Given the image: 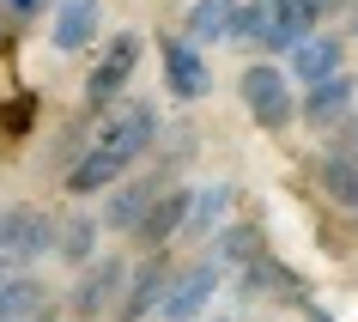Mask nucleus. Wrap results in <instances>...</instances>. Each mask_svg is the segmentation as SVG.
<instances>
[{
  "label": "nucleus",
  "instance_id": "f8f14e48",
  "mask_svg": "<svg viewBox=\"0 0 358 322\" xmlns=\"http://www.w3.org/2000/svg\"><path fill=\"white\" fill-rule=\"evenodd\" d=\"M152 207H158V183H128V189L103 207V225L110 231H140L152 219Z\"/></svg>",
  "mask_w": 358,
  "mask_h": 322
},
{
  "label": "nucleus",
  "instance_id": "aec40b11",
  "mask_svg": "<svg viewBox=\"0 0 358 322\" xmlns=\"http://www.w3.org/2000/svg\"><path fill=\"white\" fill-rule=\"evenodd\" d=\"M92 244H97L92 219H79V213H73V219H61V225H55V255H61V262H92Z\"/></svg>",
  "mask_w": 358,
  "mask_h": 322
},
{
  "label": "nucleus",
  "instance_id": "393cba45",
  "mask_svg": "<svg viewBox=\"0 0 358 322\" xmlns=\"http://www.w3.org/2000/svg\"><path fill=\"white\" fill-rule=\"evenodd\" d=\"M0 43H6V19H0Z\"/></svg>",
  "mask_w": 358,
  "mask_h": 322
},
{
  "label": "nucleus",
  "instance_id": "412c9836",
  "mask_svg": "<svg viewBox=\"0 0 358 322\" xmlns=\"http://www.w3.org/2000/svg\"><path fill=\"white\" fill-rule=\"evenodd\" d=\"M322 189L334 195L340 207L358 213V164H352V158H322Z\"/></svg>",
  "mask_w": 358,
  "mask_h": 322
},
{
  "label": "nucleus",
  "instance_id": "2eb2a0df",
  "mask_svg": "<svg viewBox=\"0 0 358 322\" xmlns=\"http://www.w3.org/2000/svg\"><path fill=\"white\" fill-rule=\"evenodd\" d=\"M213 267H262V231L255 225H231L213 244Z\"/></svg>",
  "mask_w": 358,
  "mask_h": 322
},
{
  "label": "nucleus",
  "instance_id": "20e7f679",
  "mask_svg": "<svg viewBox=\"0 0 358 322\" xmlns=\"http://www.w3.org/2000/svg\"><path fill=\"white\" fill-rule=\"evenodd\" d=\"M243 104H249V115H255L262 128H285V122L298 115L292 85H285L280 67H249V74H243Z\"/></svg>",
  "mask_w": 358,
  "mask_h": 322
},
{
  "label": "nucleus",
  "instance_id": "4468645a",
  "mask_svg": "<svg viewBox=\"0 0 358 322\" xmlns=\"http://www.w3.org/2000/svg\"><path fill=\"white\" fill-rule=\"evenodd\" d=\"M237 19H243V6H237V0H201V6L189 13V43L237 37Z\"/></svg>",
  "mask_w": 358,
  "mask_h": 322
},
{
  "label": "nucleus",
  "instance_id": "4be33fe9",
  "mask_svg": "<svg viewBox=\"0 0 358 322\" xmlns=\"http://www.w3.org/2000/svg\"><path fill=\"white\" fill-rule=\"evenodd\" d=\"M31 115H37V97H13V104H6V128L19 134L24 122H31Z\"/></svg>",
  "mask_w": 358,
  "mask_h": 322
},
{
  "label": "nucleus",
  "instance_id": "5701e85b",
  "mask_svg": "<svg viewBox=\"0 0 358 322\" xmlns=\"http://www.w3.org/2000/svg\"><path fill=\"white\" fill-rule=\"evenodd\" d=\"M19 6V19H31V13H43V0H13Z\"/></svg>",
  "mask_w": 358,
  "mask_h": 322
},
{
  "label": "nucleus",
  "instance_id": "a211bd4d",
  "mask_svg": "<svg viewBox=\"0 0 358 322\" xmlns=\"http://www.w3.org/2000/svg\"><path fill=\"white\" fill-rule=\"evenodd\" d=\"M352 92H358V85H352L346 74L328 79V85H316V92L303 97V115H310L316 128H322V122H340V115H346V104H352Z\"/></svg>",
  "mask_w": 358,
  "mask_h": 322
},
{
  "label": "nucleus",
  "instance_id": "ddd939ff",
  "mask_svg": "<svg viewBox=\"0 0 358 322\" xmlns=\"http://www.w3.org/2000/svg\"><path fill=\"white\" fill-rule=\"evenodd\" d=\"M128 164H134V158H122V152H103V146H92V152H85V158L73 164V171H67V189H73V195L110 189V183H115L122 171H128Z\"/></svg>",
  "mask_w": 358,
  "mask_h": 322
},
{
  "label": "nucleus",
  "instance_id": "f257e3e1",
  "mask_svg": "<svg viewBox=\"0 0 358 322\" xmlns=\"http://www.w3.org/2000/svg\"><path fill=\"white\" fill-rule=\"evenodd\" d=\"M55 255V219L37 207H0V274Z\"/></svg>",
  "mask_w": 358,
  "mask_h": 322
},
{
  "label": "nucleus",
  "instance_id": "6e6552de",
  "mask_svg": "<svg viewBox=\"0 0 358 322\" xmlns=\"http://www.w3.org/2000/svg\"><path fill=\"white\" fill-rule=\"evenodd\" d=\"M122 286H128V262H97L92 274L73 286V310H79V316L115 310V304H122Z\"/></svg>",
  "mask_w": 358,
  "mask_h": 322
},
{
  "label": "nucleus",
  "instance_id": "39448f33",
  "mask_svg": "<svg viewBox=\"0 0 358 322\" xmlns=\"http://www.w3.org/2000/svg\"><path fill=\"white\" fill-rule=\"evenodd\" d=\"M134 61H140V37H134V31L110 37L103 61H97V67H92V79H85V104H92V110H103V104H110V97L134 79Z\"/></svg>",
  "mask_w": 358,
  "mask_h": 322
},
{
  "label": "nucleus",
  "instance_id": "dca6fc26",
  "mask_svg": "<svg viewBox=\"0 0 358 322\" xmlns=\"http://www.w3.org/2000/svg\"><path fill=\"white\" fill-rule=\"evenodd\" d=\"M189 201H194V189L158 195V207H152V219L140 225V237H146V244H164V237H176V231L189 225Z\"/></svg>",
  "mask_w": 358,
  "mask_h": 322
},
{
  "label": "nucleus",
  "instance_id": "0eeeda50",
  "mask_svg": "<svg viewBox=\"0 0 358 322\" xmlns=\"http://www.w3.org/2000/svg\"><path fill=\"white\" fill-rule=\"evenodd\" d=\"M158 55H164V85L176 97H207V61L194 55V43H176V37H164L158 43Z\"/></svg>",
  "mask_w": 358,
  "mask_h": 322
},
{
  "label": "nucleus",
  "instance_id": "9d476101",
  "mask_svg": "<svg viewBox=\"0 0 358 322\" xmlns=\"http://www.w3.org/2000/svg\"><path fill=\"white\" fill-rule=\"evenodd\" d=\"M310 0H267V24H262V43L267 49H298L310 43Z\"/></svg>",
  "mask_w": 358,
  "mask_h": 322
},
{
  "label": "nucleus",
  "instance_id": "f03ea898",
  "mask_svg": "<svg viewBox=\"0 0 358 322\" xmlns=\"http://www.w3.org/2000/svg\"><path fill=\"white\" fill-rule=\"evenodd\" d=\"M152 134H158V115H152V104H115V110L97 122V140H92V146L122 152V158H140V152L152 146Z\"/></svg>",
  "mask_w": 358,
  "mask_h": 322
},
{
  "label": "nucleus",
  "instance_id": "a878e982",
  "mask_svg": "<svg viewBox=\"0 0 358 322\" xmlns=\"http://www.w3.org/2000/svg\"><path fill=\"white\" fill-rule=\"evenodd\" d=\"M352 24H358V13H352Z\"/></svg>",
  "mask_w": 358,
  "mask_h": 322
},
{
  "label": "nucleus",
  "instance_id": "6ab92c4d",
  "mask_svg": "<svg viewBox=\"0 0 358 322\" xmlns=\"http://www.w3.org/2000/svg\"><path fill=\"white\" fill-rule=\"evenodd\" d=\"M225 207H231V189L225 183H213V189H194V201H189V237H201V231H213L219 219H225Z\"/></svg>",
  "mask_w": 358,
  "mask_h": 322
},
{
  "label": "nucleus",
  "instance_id": "b1692460",
  "mask_svg": "<svg viewBox=\"0 0 358 322\" xmlns=\"http://www.w3.org/2000/svg\"><path fill=\"white\" fill-rule=\"evenodd\" d=\"M310 322H334V316H328V310H322V304H310Z\"/></svg>",
  "mask_w": 358,
  "mask_h": 322
},
{
  "label": "nucleus",
  "instance_id": "9b49d317",
  "mask_svg": "<svg viewBox=\"0 0 358 322\" xmlns=\"http://www.w3.org/2000/svg\"><path fill=\"white\" fill-rule=\"evenodd\" d=\"M292 74L310 79V92L316 85H328V79H340V37H310L292 49Z\"/></svg>",
  "mask_w": 358,
  "mask_h": 322
},
{
  "label": "nucleus",
  "instance_id": "1a4fd4ad",
  "mask_svg": "<svg viewBox=\"0 0 358 322\" xmlns=\"http://www.w3.org/2000/svg\"><path fill=\"white\" fill-rule=\"evenodd\" d=\"M97 24H103V6H97V0H61L49 37H55L61 55H73V49H85V43L97 37Z\"/></svg>",
  "mask_w": 358,
  "mask_h": 322
},
{
  "label": "nucleus",
  "instance_id": "423d86ee",
  "mask_svg": "<svg viewBox=\"0 0 358 322\" xmlns=\"http://www.w3.org/2000/svg\"><path fill=\"white\" fill-rule=\"evenodd\" d=\"M164 292H170V267H164V262H140V267L128 274V286H122L115 322H146V316H158Z\"/></svg>",
  "mask_w": 358,
  "mask_h": 322
},
{
  "label": "nucleus",
  "instance_id": "7ed1b4c3",
  "mask_svg": "<svg viewBox=\"0 0 358 322\" xmlns=\"http://www.w3.org/2000/svg\"><path fill=\"white\" fill-rule=\"evenodd\" d=\"M213 292H219V267H213V262L176 274L170 292H164V304H158V322H201V316H207V304H213Z\"/></svg>",
  "mask_w": 358,
  "mask_h": 322
},
{
  "label": "nucleus",
  "instance_id": "f3484780",
  "mask_svg": "<svg viewBox=\"0 0 358 322\" xmlns=\"http://www.w3.org/2000/svg\"><path fill=\"white\" fill-rule=\"evenodd\" d=\"M37 310H43V286L37 280H19V274L0 280V322H37Z\"/></svg>",
  "mask_w": 358,
  "mask_h": 322
},
{
  "label": "nucleus",
  "instance_id": "bb28decb",
  "mask_svg": "<svg viewBox=\"0 0 358 322\" xmlns=\"http://www.w3.org/2000/svg\"><path fill=\"white\" fill-rule=\"evenodd\" d=\"M0 280H6V274H0Z\"/></svg>",
  "mask_w": 358,
  "mask_h": 322
}]
</instances>
